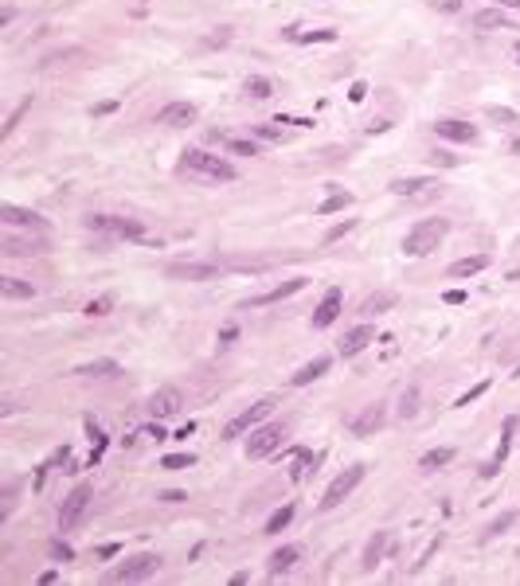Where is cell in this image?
I'll list each match as a JSON object with an SVG mask.
<instances>
[{
  "instance_id": "4dcf8cb0",
  "label": "cell",
  "mask_w": 520,
  "mask_h": 586,
  "mask_svg": "<svg viewBox=\"0 0 520 586\" xmlns=\"http://www.w3.org/2000/svg\"><path fill=\"white\" fill-rule=\"evenodd\" d=\"M344 207H352V196L349 191H333L317 204V216H333V211H344Z\"/></svg>"
},
{
  "instance_id": "8d00e7d4",
  "label": "cell",
  "mask_w": 520,
  "mask_h": 586,
  "mask_svg": "<svg viewBox=\"0 0 520 586\" xmlns=\"http://www.w3.org/2000/svg\"><path fill=\"white\" fill-rule=\"evenodd\" d=\"M114 309V297H110V293H102V297H94V301H86V317H106V313Z\"/></svg>"
},
{
  "instance_id": "7c38bea8",
  "label": "cell",
  "mask_w": 520,
  "mask_h": 586,
  "mask_svg": "<svg viewBox=\"0 0 520 586\" xmlns=\"http://www.w3.org/2000/svg\"><path fill=\"white\" fill-rule=\"evenodd\" d=\"M0 223L4 227H24V231H48V219L39 211H28V207H16V204H0Z\"/></svg>"
},
{
  "instance_id": "5bb4252c",
  "label": "cell",
  "mask_w": 520,
  "mask_h": 586,
  "mask_svg": "<svg viewBox=\"0 0 520 586\" xmlns=\"http://www.w3.org/2000/svg\"><path fill=\"white\" fill-rule=\"evenodd\" d=\"M372 340H375V328H372L368 321H364V324H356V328H349V333L340 336L337 352H340V356H360L364 348L372 344Z\"/></svg>"
},
{
  "instance_id": "4316f807",
  "label": "cell",
  "mask_w": 520,
  "mask_h": 586,
  "mask_svg": "<svg viewBox=\"0 0 520 586\" xmlns=\"http://www.w3.org/2000/svg\"><path fill=\"white\" fill-rule=\"evenodd\" d=\"M79 375H86V379H114V375H121V368H118V359H94V364H83Z\"/></svg>"
},
{
  "instance_id": "ffe728a7",
  "label": "cell",
  "mask_w": 520,
  "mask_h": 586,
  "mask_svg": "<svg viewBox=\"0 0 520 586\" xmlns=\"http://www.w3.org/2000/svg\"><path fill=\"white\" fill-rule=\"evenodd\" d=\"M329 368H333V359H329V356H317V359H309L305 368H298V371H293V375H290V383H293V387H309V383H313V379H321V375H325Z\"/></svg>"
},
{
  "instance_id": "ba28073f",
  "label": "cell",
  "mask_w": 520,
  "mask_h": 586,
  "mask_svg": "<svg viewBox=\"0 0 520 586\" xmlns=\"http://www.w3.org/2000/svg\"><path fill=\"white\" fill-rule=\"evenodd\" d=\"M270 407H274V399H262V403H254V407H247V410H239V415H235V419L227 422V426H223V438H242V434H251L254 426H258V422L267 419L270 415Z\"/></svg>"
},
{
  "instance_id": "52a82bcc",
  "label": "cell",
  "mask_w": 520,
  "mask_h": 586,
  "mask_svg": "<svg viewBox=\"0 0 520 586\" xmlns=\"http://www.w3.org/2000/svg\"><path fill=\"white\" fill-rule=\"evenodd\" d=\"M90 231L114 235V239H145V223L141 219H121V216H90L86 219Z\"/></svg>"
},
{
  "instance_id": "6da1fadb",
  "label": "cell",
  "mask_w": 520,
  "mask_h": 586,
  "mask_svg": "<svg viewBox=\"0 0 520 586\" xmlns=\"http://www.w3.org/2000/svg\"><path fill=\"white\" fill-rule=\"evenodd\" d=\"M180 172L188 180H200V184H231V180L239 176L227 156L207 153V149H184L180 153Z\"/></svg>"
},
{
  "instance_id": "ac0fdd59",
  "label": "cell",
  "mask_w": 520,
  "mask_h": 586,
  "mask_svg": "<svg viewBox=\"0 0 520 586\" xmlns=\"http://www.w3.org/2000/svg\"><path fill=\"white\" fill-rule=\"evenodd\" d=\"M305 289V278H290L286 286H274V289H267V293H258V297H251L247 301V309H258V305H278V301H286V297H293V293H302Z\"/></svg>"
},
{
  "instance_id": "d4e9b609",
  "label": "cell",
  "mask_w": 520,
  "mask_h": 586,
  "mask_svg": "<svg viewBox=\"0 0 520 586\" xmlns=\"http://www.w3.org/2000/svg\"><path fill=\"white\" fill-rule=\"evenodd\" d=\"M321 457H325V454H309V450H298V454H293V469H290V477L298 481V485H302V481L309 477V473H313L317 465H321Z\"/></svg>"
},
{
  "instance_id": "9c48e42d",
  "label": "cell",
  "mask_w": 520,
  "mask_h": 586,
  "mask_svg": "<svg viewBox=\"0 0 520 586\" xmlns=\"http://www.w3.org/2000/svg\"><path fill=\"white\" fill-rule=\"evenodd\" d=\"M384 422H387V403H368V407L349 422V430L356 434V438H372V434L384 430Z\"/></svg>"
},
{
  "instance_id": "74e56055",
  "label": "cell",
  "mask_w": 520,
  "mask_h": 586,
  "mask_svg": "<svg viewBox=\"0 0 520 586\" xmlns=\"http://www.w3.org/2000/svg\"><path fill=\"white\" fill-rule=\"evenodd\" d=\"M415 403H419V391H415V387H411V391H403V399H399V415H403V419H415V410H419Z\"/></svg>"
},
{
  "instance_id": "2e32d148",
  "label": "cell",
  "mask_w": 520,
  "mask_h": 586,
  "mask_svg": "<svg viewBox=\"0 0 520 586\" xmlns=\"http://www.w3.org/2000/svg\"><path fill=\"white\" fill-rule=\"evenodd\" d=\"M340 305H344V297H340V289H325V297H321V305L313 309V328H329V324L340 317Z\"/></svg>"
},
{
  "instance_id": "7bdbcfd3",
  "label": "cell",
  "mask_w": 520,
  "mask_h": 586,
  "mask_svg": "<svg viewBox=\"0 0 520 586\" xmlns=\"http://www.w3.org/2000/svg\"><path fill=\"white\" fill-rule=\"evenodd\" d=\"M349 231H352V219H344V223H337V227H333V231L325 235V242H337V239H344Z\"/></svg>"
},
{
  "instance_id": "f5cc1de1",
  "label": "cell",
  "mask_w": 520,
  "mask_h": 586,
  "mask_svg": "<svg viewBox=\"0 0 520 586\" xmlns=\"http://www.w3.org/2000/svg\"><path fill=\"white\" fill-rule=\"evenodd\" d=\"M114 109H118V102H102V106H94V114L102 118V114H114Z\"/></svg>"
},
{
  "instance_id": "9a60e30c",
  "label": "cell",
  "mask_w": 520,
  "mask_h": 586,
  "mask_svg": "<svg viewBox=\"0 0 520 586\" xmlns=\"http://www.w3.org/2000/svg\"><path fill=\"white\" fill-rule=\"evenodd\" d=\"M438 137H446V141H458V145H473L481 133H477V125H470V121H458V118H446L435 125Z\"/></svg>"
},
{
  "instance_id": "680465c9",
  "label": "cell",
  "mask_w": 520,
  "mask_h": 586,
  "mask_svg": "<svg viewBox=\"0 0 520 586\" xmlns=\"http://www.w3.org/2000/svg\"><path fill=\"white\" fill-rule=\"evenodd\" d=\"M517 63H520V43H517Z\"/></svg>"
},
{
  "instance_id": "83f0119b",
  "label": "cell",
  "mask_w": 520,
  "mask_h": 586,
  "mask_svg": "<svg viewBox=\"0 0 520 586\" xmlns=\"http://www.w3.org/2000/svg\"><path fill=\"white\" fill-rule=\"evenodd\" d=\"M450 461H454V450H450V446H438V450H426V454L419 457V469H423V473H435V469L450 465Z\"/></svg>"
},
{
  "instance_id": "8fae6325",
  "label": "cell",
  "mask_w": 520,
  "mask_h": 586,
  "mask_svg": "<svg viewBox=\"0 0 520 586\" xmlns=\"http://www.w3.org/2000/svg\"><path fill=\"white\" fill-rule=\"evenodd\" d=\"M180 407H184V395L176 391V387H160V391H153L149 395V415L153 419H176L180 415Z\"/></svg>"
},
{
  "instance_id": "db71d44e",
  "label": "cell",
  "mask_w": 520,
  "mask_h": 586,
  "mask_svg": "<svg viewBox=\"0 0 520 586\" xmlns=\"http://www.w3.org/2000/svg\"><path fill=\"white\" fill-rule=\"evenodd\" d=\"M227 340H235V324H227V328L219 333V344H227Z\"/></svg>"
},
{
  "instance_id": "d590c367",
  "label": "cell",
  "mask_w": 520,
  "mask_h": 586,
  "mask_svg": "<svg viewBox=\"0 0 520 586\" xmlns=\"http://www.w3.org/2000/svg\"><path fill=\"white\" fill-rule=\"evenodd\" d=\"M28 109H32V98H24V102H20V106H16L12 114H8V121H4V129H0V137H12V129L20 125V118H24Z\"/></svg>"
},
{
  "instance_id": "ee69618b",
  "label": "cell",
  "mask_w": 520,
  "mask_h": 586,
  "mask_svg": "<svg viewBox=\"0 0 520 586\" xmlns=\"http://www.w3.org/2000/svg\"><path fill=\"white\" fill-rule=\"evenodd\" d=\"M51 555H55V559H74L71 543H63V539H55V543H51Z\"/></svg>"
},
{
  "instance_id": "f6af8a7d",
  "label": "cell",
  "mask_w": 520,
  "mask_h": 586,
  "mask_svg": "<svg viewBox=\"0 0 520 586\" xmlns=\"http://www.w3.org/2000/svg\"><path fill=\"white\" fill-rule=\"evenodd\" d=\"M430 8H438V12H461V0H430Z\"/></svg>"
},
{
  "instance_id": "d6a6232c",
  "label": "cell",
  "mask_w": 520,
  "mask_h": 586,
  "mask_svg": "<svg viewBox=\"0 0 520 586\" xmlns=\"http://www.w3.org/2000/svg\"><path fill=\"white\" fill-rule=\"evenodd\" d=\"M423 188H430V176H407V180H395V184H391L395 196H415V191H423Z\"/></svg>"
},
{
  "instance_id": "c3c4849f",
  "label": "cell",
  "mask_w": 520,
  "mask_h": 586,
  "mask_svg": "<svg viewBox=\"0 0 520 586\" xmlns=\"http://www.w3.org/2000/svg\"><path fill=\"white\" fill-rule=\"evenodd\" d=\"M368 98V83H352V90H349V102H364Z\"/></svg>"
},
{
  "instance_id": "e0dca14e",
  "label": "cell",
  "mask_w": 520,
  "mask_h": 586,
  "mask_svg": "<svg viewBox=\"0 0 520 586\" xmlns=\"http://www.w3.org/2000/svg\"><path fill=\"white\" fill-rule=\"evenodd\" d=\"M0 251L8 254V258H24V254H43V251H48V242H43V239H16L12 231H4Z\"/></svg>"
},
{
  "instance_id": "1f68e13d",
  "label": "cell",
  "mask_w": 520,
  "mask_h": 586,
  "mask_svg": "<svg viewBox=\"0 0 520 586\" xmlns=\"http://www.w3.org/2000/svg\"><path fill=\"white\" fill-rule=\"evenodd\" d=\"M293 43H337V32L333 28H321V32H286Z\"/></svg>"
},
{
  "instance_id": "d6986e66",
  "label": "cell",
  "mask_w": 520,
  "mask_h": 586,
  "mask_svg": "<svg viewBox=\"0 0 520 586\" xmlns=\"http://www.w3.org/2000/svg\"><path fill=\"white\" fill-rule=\"evenodd\" d=\"M387 547H391V532H375V536L368 539L364 555H360V571H364V574H372V571H375V563L387 555Z\"/></svg>"
},
{
  "instance_id": "30bf717a",
  "label": "cell",
  "mask_w": 520,
  "mask_h": 586,
  "mask_svg": "<svg viewBox=\"0 0 520 586\" xmlns=\"http://www.w3.org/2000/svg\"><path fill=\"white\" fill-rule=\"evenodd\" d=\"M165 274L176 278V282H211V278L223 274V266L219 262H172Z\"/></svg>"
},
{
  "instance_id": "44dd1931",
  "label": "cell",
  "mask_w": 520,
  "mask_h": 586,
  "mask_svg": "<svg viewBox=\"0 0 520 586\" xmlns=\"http://www.w3.org/2000/svg\"><path fill=\"white\" fill-rule=\"evenodd\" d=\"M298 555H302V551L293 547V543H286V547H278V551H274V555H270V563H267L270 578H278V574H286V571H290L293 563H298Z\"/></svg>"
},
{
  "instance_id": "11a10c76",
  "label": "cell",
  "mask_w": 520,
  "mask_h": 586,
  "mask_svg": "<svg viewBox=\"0 0 520 586\" xmlns=\"http://www.w3.org/2000/svg\"><path fill=\"white\" fill-rule=\"evenodd\" d=\"M430 160H435V165H454V156H450V153H435Z\"/></svg>"
},
{
  "instance_id": "836d02e7",
  "label": "cell",
  "mask_w": 520,
  "mask_h": 586,
  "mask_svg": "<svg viewBox=\"0 0 520 586\" xmlns=\"http://www.w3.org/2000/svg\"><path fill=\"white\" fill-rule=\"evenodd\" d=\"M290 520H293V504H282L278 512H274V516L267 520V536H278V532H282L286 524H290Z\"/></svg>"
},
{
  "instance_id": "6f0895ef",
  "label": "cell",
  "mask_w": 520,
  "mask_h": 586,
  "mask_svg": "<svg viewBox=\"0 0 520 586\" xmlns=\"http://www.w3.org/2000/svg\"><path fill=\"white\" fill-rule=\"evenodd\" d=\"M512 153H520V141H512Z\"/></svg>"
},
{
  "instance_id": "9f6ffc18",
  "label": "cell",
  "mask_w": 520,
  "mask_h": 586,
  "mask_svg": "<svg viewBox=\"0 0 520 586\" xmlns=\"http://www.w3.org/2000/svg\"><path fill=\"white\" fill-rule=\"evenodd\" d=\"M497 4H501V8H517L520 12V0H497Z\"/></svg>"
},
{
  "instance_id": "7dc6e473",
  "label": "cell",
  "mask_w": 520,
  "mask_h": 586,
  "mask_svg": "<svg viewBox=\"0 0 520 586\" xmlns=\"http://www.w3.org/2000/svg\"><path fill=\"white\" fill-rule=\"evenodd\" d=\"M254 133H258V137H267V141H282V129H278V125H258Z\"/></svg>"
},
{
  "instance_id": "f1b7e54d",
  "label": "cell",
  "mask_w": 520,
  "mask_h": 586,
  "mask_svg": "<svg viewBox=\"0 0 520 586\" xmlns=\"http://www.w3.org/2000/svg\"><path fill=\"white\" fill-rule=\"evenodd\" d=\"M242 90H247V98H254V102H267V98L274 94V83H270L267 74H251V79L242 83Z\"/></svg>"
},
{
  "instance_id": "ab89813d",
  "label": "cell",
  "mask_w": 520,
  "mask_h": 586,
  "mask_svg": "<svg viewBox=\"0 0 520 586\" xmlns=\"http://www.w3.org/2000/svg\"><path fill=\"white\" fill-rule=\"evenodd\" d=\"M12 508H16V481H8V485H4V504H0V520H8Z\"/></svg>"
},
{
  "instance_id": "91938a15",
  "label": "cell",
  "mask_w": 520,
  "mask_h": 586,
  "mask_svg": "<svg viewBox=\"0 0 520 586\" xmlns=\"http://www.w3.org/2000/svg\"><path fill=\"white\" fill-rule=\"evenodd\" d=\"M517 375H520V368H517V371H512V379H517Z\"/></svg>"
},
{
  "instance_id": "b9f144b4",
  "label": "cell",
  "mask_w": 520,
  "mask_h": 586,
  "mask_svg": "<svg viewBox=\"0 0 520 586\" xmlns=\"http://www.w3.org/2000/svg\"><path fill=\"white\" fill-rule=\"evenodd\" d=\"M485 391H489V383H477V387H473V391H466V395H461L458 403H454V407H470V403H477V399H481Z\"/></svg>"
},
{
  "instance_id": "f546056e",
  "label": "cell",
  "mask_w": 520,
  "mask_h": 586,
  "mask_svg": "<svg viewBox=\"0 0 520 586\" xmlns=\"http://www.w3.org/2000/svg\"><path fill=\"white\" fill-rule=\"evenodd\" d=\"M391 305H395V293H372V297H364V305H360V313L364 317H379V313H387L391 309Z\"/></svg>"
},
{
  "instance_id": "f907efd6",
  "label": "cell",
  "mask_w": 520,
  "mask_h": 586,
  "mask_svg": "<svg viewBox=\"0 0 520 586\" xmlns=\"http://www.w3.org/2000/svg\"><path fill=\"white\" fill-rule=\"evenodd\" d=\"M118 543H102V547H98V555H102V559H114V555H118Z\"/></svg>"
},
{
  "instance_id": "603a6c76",
  "label": "cell",
  "mask_w": 520,
  "mask_h": 586,
  "mask_svg": "<svg viewBox=\"0 0 520 586\" xmlns=\"http://www.w3.org/2000/svg\"><path fill=\"white\" fill-rule=\"evenodd\" d=\"M0 293L8 301H32L36 297V286L24 282V278H0Z\"/></svg>"
},
{
  "instance_id": "bcb514c9",
  "label": "cell",
  "mask_w": 520,
  "mask_h": 586,
  "mask_svg": "<svg viewBox=\"0 0 520 586\" xmlns=\"http://www.w3.org/2000/svg\"><path fill=\"white\" fill-rule=\"evenodd\" d=\"M157 501H165V504H180V501H188L180 489H165V492H157Z\"/></svg>"
},
{
  "instance_id": "3957f363",
  "label": "cell",
  "mask_w": 520,
  "mask_h": 586,
  "mask_svg": "<svg viewBox=\"0 0 520 586\" xmlns=\"http://www.w3.org/2000/svg\"><path fill=\"white\" fill-rule=\"evenodd\" d=\"M286 434H290V422H258L251 430V438H247V457L251 461H258V457H270L278 454L282 442H286Z\"/></svg>"
},
{
  "instance_id": "681fc988",
  "label": "cell",
  "mask_w": 520,
  "mask_h": 586,
  "mask_svg": "<svg viewBox=\"0 0 520 586\" xmlns=\"http://www.w3.org/2000/svg\"><path fill=\"white\" fill-rule=\"evenodd\" d=\"M442 301H446V305H461V301H466V289H450Z\"/></svg>"
},
{
  "instance_id": "5b68a950",
  "label": "cell",
  "mask_w": 520,
  "mask_h": 586,
  "mask_svg": "<svg viewBox=\"0 0 520 586\" xmlns=\"http://www.w3.org/2000/svg\"><path fill=\"white\" fill-rule=\"evenodd\" d=\"M360 481H364V465H349L344 473H337V477H333V485L325 489V496H321V504H317V508H321V512H333L337 504L349 501L352 489H356Z\"/></svg>"
},
{
  "instance_id": "7402d4cb",
  "label": "cell",
  "mask_w": 520,
  "mask_h": 586,
  "mask_svg": "<svg viewBox=\"0 0 520 586\" xmlns=\"http://www.w3.org/2000/svg\"><path fill=\"white\" fill-rule=\"evenodd\" d=\"M485 266H489V254H470V258H458V262H450L446 274H450V278H473V274H481Z\"/></svg>"
},
{
  "instance_id": "f35d334b",
  "label": "cell",
  "mask_w": 520,
  "mask_h": 586,
  "mask_svg": "<svg viewBox=\"0 0 520 586\" xmlns=\"http://www.w3.org/2000/svg\"><path fill=\"white\" fill-rule=\"evenodd\" d=\"M489 118L501 121V125H517V109H508V106H489Z\"/></svg>"
},
{
  "instance_id": "7a4b0ae2",
  "label": "cell",
  "mask_w": 520,
  "mask_h": 586,
  "mask_svg": "<svg viewBox=\"0 0 520 586\" xmlns=\"http://www.w3.org/2000/svg\"><path fill=\"white\" fill-rule=\"evenodd\" d=\"M446 235H450V219H419L403 239V254L407 258H426V254H435L442 247Z\"/></svg>"
},
{
  "instance_id": "277c9868",
  "label": "cell",
  "mask_w": 520,
  "mask_h": 586,
  "mask_svg": "<svg viewBox=\"0 0 520 586\" xmlns=\"http://www.w3.org/2000/svg\"><path fill=\"white\" fill-rule=\"evenodd\" d=\"M90 496H94V485L90 481H79L67 496H63L59 504V532H74V527L86 520V512H90Z\"/></svg>"
},
{
  "instance_id": "816d5d0a",
  "label": "cell",
  "mask_w": 520,
  "mask_h": 586,
  "mask_svg": "<svg viewBox=\"0 0 520 586\" xmlns=\"http://www.w3.org/2000/svg\"><path fill=\"white\" fill-rule=\"evenodd\" d=\"M141 438H157V442H160V438H165V430H160V426H145V430H141Z\"/></svg>"
},
{
  "instance_id": "e575fe53",
  "label": "cell",
  "mask_w": 520,
  "mask_h": 586,
  "mask_svg": "<svg viewBox=\"0 0 520 586\" xmlns=\"http://www.w3.org/2000/svg\"><path fill=\"white\" fill-rule=\"evenodd\" d=\"M192 465H196L192 454H169V457H160V469H169V473H180V469H192Z\"/></svg>"
},
{
  "instance_id": "cb8c5ba5",
  "label": "cell",
  "mask_w": 520,
  "mask_h": 586,
  "mask_svg": "<svg viewBox=\"0 0 520 586\" xmlns=\"http://www.w3.org/2000/svg\"><path fill=\"white\" fill-rule=\"evenodd\" d=\"M211 141H219L227 153H235V156H258V153H262L251 137H223V133H211Z\"/></svg>"
},
{
  "instance_id": "4fadbf2b",
  "label": "cell",
  "mask_w": 520,
  "mask_h": 586,
  "mask_svg": "<svg viewBox=\"0 0 520 586\" xmlns=\"http://www.w3.org/2000/svg\"><path fill=\"white\" fill-rule=\"evenodd\" d=\"M200 118V109L192 102H169L165 109H157V125H169V129H184Z\"/></svg>"
},
{
  "instance_id": "8992f818",
  "label": "cell",
  "mask_w": 520,
  "mask_h": 586,
  "mask_svg": "<svg viewBox=\"0 0 520 586\" xmlns=\"http://www.w3.org/2000/svg\"><path fill=\"white\" fill-rule=\"evenodd\" d=\"M157 571H160V555L157 551H141L134 559H125L121 567H114L110 578L114 583H141V578H149V574H157Z\"/></svg>"
},
{
  "instance_id": "484cf974",
  "label": "cell",
  "mask_w": 520,
  "mask_h": 586,
  "mask_svg": "<svg viewBox=\"0 0 520 586\" xmlns=\"http://www.w3.org/2000/svg\"><path fill=\"white\" fill-rule=\"evenodd\" d=\"M473 28L477 32H493V28H508V12L497 4V8H481V12L473 16Z\"/></svg>"
},
{
  "instance_id": "60d3db41",
  "label": "cell",
  "mask_w": 520,
  "mask_h": 586,
  "mask_svg": "<svg viewBox=\"0 0 520 586\" xmlns=\"http://www.w3.org/2000/svg\"><path fill=\"white\" fill-rule=\"evenodd\" d=\"M512 520H517V512H505L501 520H493V524L485 527V539H489V536H501V532H505V527L512 524Z\"/></svg>"
}]
</instances>
